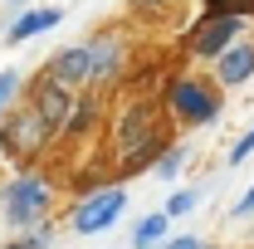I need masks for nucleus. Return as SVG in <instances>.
Wrapping results in <instances>:
<instances>
[{
    "mask_svg": "<svg viewBox=\"0 0 254 249\" xmlns=\"http://www.w3.org/2000/svg\"><path fill=\"white\" fill-rule=\"evenodd\" d=\"M118 156H123V166H147L152 156H157V142H152V113L137 103V108H127L123 123H118Z\"/></svg>",
    "mask_w": 254,
    "mask_h": 249,
    "instance_id": "f257e3e1",
    "label": "nucleus"
},
{
    "mask_svg": "<svg viewBox=\"0 0 254 249\" xmlns=\"http://www.w3.org/2000/svg\"><path fill=\"white\" fill-rule=\"evenodd\" d=\"M5 220L10 225H30L49 210V186H44V176H15L10 186H5Z\"/></svg>",
    "mask_w": 254,
    "mask_h": 249,
    "instance_id": "f03ea898",
    "label": "nucleus"
},
{
    "mask_svg": "<svg viewBox=\"0 0 254 249\" xmlns=\"http://www.w3.org/2000/svg\"><path fill=\"white\" fill-rule=\"evenodd\" d=\"M123 205H127V190L123 186L98 190V195H88V200L73 210V230H78V235H98V230H108L113 220L123 215Z\"/></svg>",
    "mask_w": 254,
    "mask_h": 249,
    "instance_id": "7ed1b4c3",
    "label": "nucleus"
},
{
    "mask_svg": "<svg viewBox=\"0 0 254 249\" xmlns=\"http://www.w3.org/2000/svg\"><path fill=\"white\" fill-rule=\"evenodd\" d=\"M49 132H54V127L39 118V108H30V113H15V118L5 123V142H10L15 156H34L44 142H49Z\"/></svg>",
    "mask_w": 254,
    "mask_h": 249,
    "instance_id": "20e7f679",
    "label": "nucleus"
},
{
    "mask_svg": "<svg viewBox=\"0 0 254 249\" xmlns=\"http://www.w3.org/2000/svg\"><path fill=\"white\" fill-rule=\"evenodd\" d=\"M235 34H240V15H210V20L195 30L190 49H195L200 59H220L225 49L235 44Z\"/></svg>",
    "mask_w": 254,
    "mask_h": 249,
    "instance_id": "39448f33",
    "label": "nucleus"
},
{
    "mask_svg": "<svg viewBox=\"0 0 254 249\" xmlns=\"http://www.w3.org/2000/svg\"><path fill=\"white\" fill-rule=\"evenodd\" d=\"M34 108H39V118H44L49 127H73V93H68V83H59L54 73L39 83Z\"/></svg>",
    "mask_w": 254,
    "mask_h": 249,
    "instance_id": "423d86ee",
    "label": "nucleus"
},
{
    "mask_svg": "<svg viewBox=\"0 0 254 249\" xmlns=\"http://www.w3.org/2000/svg\"><path fill=\"white\" fill-rule=\"evenodd\" d=\"M171 108H176V118H186V123H210L220 103H215V98L205 93L200 83L181 78V83H171Z\"/></svg>",
    "mask_w": 254,
    "mask_h": 249,
    "instance_id": "0eeeda50",
    "label": "nucleus"
},
{
    "mask_svg": "<svg viewBox=\"0 0 254 249\" xmlns=\"http://www.w3.org/2000/svg\"><path fill=\"white\" fill-rule=\"evenodd\" d=\"M215 73H220V83H230V88L245 83L254 73V44H230L220 54V63H215Z\"/></svg>",
    "mask_w": 254,
    "mask_h": 249,
    "instance_id": "6e6552de",
    "label": "nucleus"
},
{
    "mask_svg": "<svg viewBox=\"0 0 254 249\" xmlns=\"http://www.w3.org/2000/svg\"><path fill=\"white\" fill-rule=\"evenodd\" d=\"M49 73H54L59 83H83V78L93 73V59H88V49H59L54 63H49Z\"/></svg>",
    "mask_w": 254,
    "mask_h": 249,
    "instance_id": "1a4fd4ad",
    "label": "nucleus"
},
{
    "mask_svg": "<svg viewBox=\"0 0 254 249\" xmlns=\"http://www.w3.org/2000/svg\"><path fill=\"white\" fill-rule=\"evenodd\" d=\"M64 15L59 10H30V15H20L15 25H10V39H30V34H44V30H54Z\"/></svg>",
    "mask_w": 254,
    "mask_h": 249,
    "instance_id": "9d476101",
    "label": "nucleus"
},
{
    "mask_svg": "<svg viewBox=\"0 0 254 249\" xmlns=\"http://www.w3.org/2000/svg\"><path fill=\"white\" fill-rule=\"evenodd\" d=\"M166 210H161V215H147L142 220V225H137V235H132V245L137 249H152V245H161V235H166Z\"/></svg>",
    "mask_w": 254,
    "mask_h": 249,
    "instance_id": "9b49d317",
    "label": "nucleus"
},
{
    "mask_svg": "<svg viewBox=\"0 0 254 249\" xmlns=\"http://www.w3.org/2000/svg\"><path fill=\"white\" fill-rule=\"evenodd\" d=\"M88 59H93V73H88V78L118 73V44H98V49H88Z\"/></svg>",
    "mask_w": 254,
    "mask_h": 249,
    "instance_id": "f8f14e48",
    "label": "nucleus"
},
{
    "mask_svg": "<svg viewBox=\"0 0 254 249\" xmlns=\"http://www.w3.org/2000/svg\"><path fill=\"white\" fill-rule=\"evenodd\" d=\"M210 15H254V0H210Z\"/></svg>",
    "mask_w": 254,
    "mask_h": 249,
    "instance_id": "ddd939ff",
    "label": "nucleus"
},
{
    "mask_svg": "<svg viewBox=\"0 0 254 249\" xmlns=\"http://www.w3.org/2000/svg\"><path fill=\"white\" fill-rule=\"evenodd\" d=\"M181 166H186V152H181V147H171V152L157 161V176H161V181H171V176H176Z\"/></svg>",
    "mask_w": 254,
    "mask_h": 249,
    "instance_id": "4468645a",
    "label": "nucleus"
},
{
    "mask_svg": "<svg viewBox=\"0 0 254 249\" xmlns=\"http://www.w3.org/2000/svg\"><path fill=\"white\" fill-rule=\"evenodd\" d=\"M190 210H195V190H176V195L166 200V215H171V220H176V215H190Z\"/></svg>",
    "mask_w": 254,
    "mask_h": 249,
    "instance_id": "2eb2a0df",
    "label": "nucleus"
},
{
    "mask_svg": "<svg viewBox=\"0 0 254 249\" xmlns=\"http://www.w3.org/2000/svg\"><path fill=\"white\" fill-rule=\"evenodd\" d=\"M15 88H20V73H15V68H5V73H0V113H5V103H10Z\"/></svg>",
    "mask_w": 254,
    "mask_h": 249,
    "instance_id": "dca6fc26",
    "label": "nucleus"
},
{
    "mask_svg": "<svg viewBox=\"0 0 254 249\" xmlns=\"http://www.w3.org/2000/svg\"><path fill=\"white\" fill-rule=\"evenodd\" d=\"M254 152V127L250 132H245V137H240V142H235V152H230V161H235V166H240V161H245V156Z\"/></svg>",
    "mask_w": 254,
    "mask_h": 249,
    "instance_id": "f3484780",
    "label": "nucleus"
},
{
    "mask_svg": "<svg viewBox=\"0 0 254 249\" xmlns=\"http://www.w3.org/2000/svg\"><path fill=\"white\" fill-rule=\"evenodd\" d=\"M230 215H235V220H250V215H254V190H245V195L235 200V210H230Z\"/></svg>",
    "mask_w": 254,
    "mask_h": 249,
    "instance_id": "a211bd4d",
    "label": "nucleus"
},
{
    "mask_svg": "<svg viewBox=\"0 0 254 249\" xmlns=\"http://www.w3.org/2000/svg\"><path fill=\"white\" fill-rule=\"evenodd\" d=\"M166 249H200V240H190V235H186V240H171Z\"/></svg>",
    "mask_w": 254,
    "mask_h": 249,
    "instance_id": "6ab92c4d",
    "label": "nucleus"
},
{
    "mask_svg": "<svg viewBox=\"0 0 254 249\" xmlns=\"http://www.w3.org/2000/svg\"><path fill=\"white\" fill-rule=\"evenodd\" d=\"M5 249H39V240H20V245H5Z\"/></svg>",
    "mask_w": 254,
    "mask_h": 249,
    "instance_id": "aec40b11",
    "label": "nucleus"
},
{
    "mask_svg": "<svg viewBox=\"0 0 254 249\" xmlns=\"http://www.w3.org/2000/svg\"><path fill=\"white\" fill-rule=\"evenodd\" d=\"M147 5H161V0H147Z\"/></svg>",
    "mask_w": 254,
    "mask_h": 249,
    "instance_id": "412c9836",
    "label": "nucleus"
},
{
    "mask_svg": "<svg viewBox=\"0 0 254 249\" xmlns=\"http://www.w3.org/2000/svg\"><path fill=\"white\" fill-rule=\"evenodd\" d=\"M200 249H205V245H200Z\"/></svg>",
    "mask_w": 254,
    "mask_h": 249,
    "instance_id": "4be33fe9",
    "label": "nucleus"
}]
</instances>
